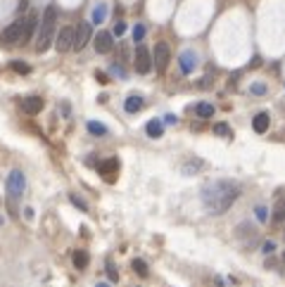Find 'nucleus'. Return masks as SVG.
<instances>
[{"mask_svg": "<svg viewBox=\"0 0 285 287\" xmlns=\"http://www.w3.org/2000/svg\"><path fill=\"white\" fill-rule=\"evenodd\" d=\"M240 192H242V185L236 181H228V178L212 181L202 188V204L212 216H221L236 204Z\"/></svg>", "mask_w": 285, "mask_h": 287, "instance_id": "f257e3e1", "label": "nucleus"}, {"mask_svg": "<svg viewBox=\"0 0 285 287\" xmlns=\"http://www.w3.org/2000/svg\"><path fill=\"white\" fill-rule=\"evenodd\" d=\"M55 26H57V7L48 5L43 17H41V26H38V38H36V50L46 52L48 48L52 46L55 38Z\"/></svg>", "mask_w": 285, "mask_h": 287, "instance_id": "f03ea898", "label": "nucleus"}, {"mask_svg": "<svg viewBox=\"0 0 285 287\" xmlns=\"http://www.w3.org/2000/svg\"><path fill=\"white\" fill-rule=\"evenodd\" d=\"M24 190H26V176L19 168L10 171V176H7V195H10V199H22Z\"/></svg>", "mask_w": 285, "mask_h": 287, "instance_id": "7ed1b4c3", "label": "nucleus"}, {"mask_svg": "<svg viewBox=\"0 0 285 287\" xmlns=\"http://www.w3.org/2000/svg\"><path fill=\"white\" fill-rule=\"evenodd\" d=\"M152 64H155V60H152V52H150L145 46L136 48V55H133V67H136V72H138V74H150Z\"/></svg>", "mask_w": 285, "mask_h": 287, "instance_id": "20e7f679", "label": "nucleus"}, {"mask_svg": "<svg viewBox=\"0 0 285 287\" xmlns=\"http://www.w3.org/2000/svg\"><path fill=\"white\" fill-rule=\"evenodd\" d=\"M152 60H155V69H157L159 74H162V72H166V67H169V60H171V48H169V43L159 41L157 46H155Z\"/></svg>", "mask_w": 285, "mask_h": 287, "instance_id": "39448f33", "label": "nucleus"}, {"mask_svg": "<svg viewBox=\"0 0 285 287\" xmlns=\"http://www.w3.org/2000/svg\"><path fill=\"white\" fill-rule=\"evenodd\" d=\"M24 26H26V19H17V22H12L7 29L2 31V43H7V46L22 43V38H24Z\"/></svg>", "mask_w": 285, "mask_h": 287, "instance_id": "423d86ee", "label": "nucleus"}, {"mask_svg": "<svg viewBox=\"0 0 285 287\" xmlns=\"http://www.w3.org/2000/svg\"><path fill=\"white\" fill-rule=\"evenodd\" d=\"M74 33H76V29H71V26L60 29L57 38H55V48H57V52H69V50H74Z\"/></svg>", "mask_w": 285, "mask_h": 287, "instance_id": "0eeeda50", "label": "nucleus"}, {"mask_svg": "<svg viewBox=\"0 0 285 287\" xmlns=\"http://www.w3.org/2000/svg\"><path fill=\"white\" fill-rule=\"evenodd\" d=\"M93 48H95V52H100V55H107L112 48H114V36H112L110 31H100V33L95 36Z\"/></svg>", "mask_w": 285, "mask_h": 287, "instance_id": "6e6552de", "label": "nucleus"}, {"mask_svg": "<svg viewBox=\"0 0 285 287\" xmlns=\"http://www.w3.org/2000/svg\"><path fill=\"white\" fill-rule=\"evenodd\" d=\"M197 52L195 50H183L181 52V57H178V64H181V72L188 76V74H192L195 69H197Z\"/></svg>", "mask_w": 285, "mask_h": 287, "instance_id": "1a4fd4ad", "label": "nucleus"}, {"mask_svg": "<svg viewBox=\"0 0 285 287\" xmlns=\"http://www.w3.org/2000/svg\"><path fill=\"white\" fill-rule=\"evenodd\" d=\"M97 171H100V176L105 178V181H114L117 178V173H119V159L117 157H110V159H105L102 164H97Z\"/></svg>", "mask_w": 285, "mask_h": 287, "instance_id": "9d476101", "label": "nucleus"}, {"mask_svg": "<svg viewBox=\"0 0 285 287\" xmlns=\"http://www.w3.org/2000/svg\"><path fill=\"white\" fill-rule=\"evenodd\" d=\"M88 41H91V24L81 22L76 26V33H74V50H83L88 46Z\"/></svg>", "mask_w": 285, "mask_h": 287, "instance_id": "9b49d317", "label": "nucleus"}, {"mask_svg": "<svg viewBox=\"0 0 285 287\" xmlns=\"http://www.w3.org/2000/svg\"><path fill=\"white\" fill-rule=\"evenodd\" d=\"M41 109H43V100H41L38 95H29V97H24V100H22V112H24V114H29V117L38 114Z\"/></svg>", "mask_w": 285, "mask_h": 287, "instance_id": "f8f14e48", "label": "nucleus"}, {"mask_svg": "<svg viewBox=\"0 0 285 287\" xmlns=\"http://www.w3.org/2000/svg\"><path fill=\"white\" fill-rule=\"evenodd\" d=\"M269 123H271L269 112H259V114H257V117L252 119L254 133H266V131H269Z\"/></svg>", "mask_w": 285, "mask_h": 287, "instance_id": "ddd939ff", "label": "nucleus"}, {"mask_svg": "<svg viewBox=\"0 0 285 287\" xmlns=\"http://www.w3.org/2000/svg\"><path fill=\"white\" fill-rule=\"evenodd\" d=\"M142 105H145V100H142L141 95H131L126 97V102H124V109H126L128 114H136V112H141Z\"/></svg>", "mask_w": 285, "mask_h": 287, "instance_id": "4468645a", "label": "nucleus"}, {"mask_svg": "<svg viewBox=\"0 0 285 287\" xmlns=\"http://www.w3.org/2000/svg\"><path fill=\"white\" fill-rule=\"evenodd\" d=\"M105 17H107V5H105V2H97L93 7V12H91V22H93V24H102Z\"/></svg>", "mask_w": 285, "mask_h": 287, "instance_id": "2eb2a0df", "label": "nucleus"}, {"mask_svg": "<svg viewBox=\"0 0 285 287\" xmlns=\"http://www.w3.org/2000/svg\"><path fill=\"white\" fill-rule=\"evenodd\" d=\"M145 131H147V136H150V138H159L162 133H164V121H159V119L147 121Z\"/></svg>", "mask_w": 285, "mask_h": 287, "instance_id": "dca6fc26", "label": "nucleus"}, {"mask_svg": "<svg viewBox=\"0 0 285 287\" xmlns=\"http://www.w3.org/2000/svg\"><path fill=\"white\" fill-rule=\"evenodd\" d=\"M195 114H197L200 119H212V117H214V105H209V102H200V105L195 107Z\"/></svg>", "mask_w": 285, "mask_h": 287, "instance_id": "f3484780", "label": "nucleus"}, {"mask_svg": "<svg viewBox=\"0 0 285 287\" xmlns=\"http://www.w3.org/2000/svg\"><path fill=\"white\" fill-rule=\"evenodd\" d=\"M36 24H38V19L33 15H29L26 17V26H24V38H22V43H26L29 38L33 36V31H36Z\"/></svg>", "mask_w": 285, "mask_h": 287, "instance_id": "a211bd4d", "label": "nucleus"}, {"mask_svg": "<svg viewBox=\"0 0 285 287\" xmlns=\"http://www.w3.org/2000/svg\"><path fill=\"white\" fill-rule=\"evenodd\" d=\"M200 168H205V162H200V159H192V162H188V164H183V173L186 176H190V173H197Z\"/></svg>", "mask_w": 285, "mask_h": 287, "instance_id": "6ab92c4d", "label": "nucleus"}, {"mask_svg": "<svg viewBox=\"0 0 285 287\" xmlns=\"http://www.w3.org/2000/svg\"><path fill=\"white\" fill-rule=\"evenodd\" d=\"M281 221H285V197L278 199V204L273 209V223H281Z\"/></svg>", "mask_w": 285, "mask_h": 287, "instance_id": "aec40b11", "label": "nucleus"}, {"mask_svg": "<svg viewBox=\"0 0 285 287\" xmlns=\"http://www.w3.org/2000/svg\"><path fill=\"white\" fill-rule=\"evenodd\" d=\"M74 266H76V268H86V266H88V254H86L83 249L74 252Z\"/></svg>", "mask_w": 285, "mask_h": 287, "instance_id": "412c9836", "label": "nucleus"}, {"mask_svg": "<svg viewBox=\"0 0 285 287\" xmlns=\"http://www.w3.org/2000/svg\"><path fill=\"white\" fill-rule=\"evenodd\" d=\"M254 216H257L259 223H266V221H269V209H266L264 204H257V207H254Z\"/></svg>", "mask_w": 285, "mask_h": 287, "instance_id": "4be33fe9", "label": "nucleus"}, {"mask_svg": "<svg viewBox=\"0 0 285 287\" xmlns=\"http://www.w3.org/2000/svg\"><path fill=\"white\" fill-rule=\"evenodd\" d=\"M131 266H133V271L138 273V275H141V278H145V275H147V263H145V261H142V259H133V263H131Z\"/></svg>", "mask_w": 285, "mask_h": 287, "instance_id": "5701e85b", "label": "nucleus"}, {"mask_svg": "<svg viewBox=\"0 0 285 287\" xmlns=\"http://www.w3.org/2000/svg\"><path fill=\"white\" fill-rule=\"evenodd\" d=\"M88 131H91L93 136H107V128H105L102 123H97V121H88Z\"/></svg>", "mask_w": 285, "mask_h": 287, "instance_id": "b1692460", "label": "nucleus"}, {"mask_svg": "<svg viewBox=\"0 0 285 287\" xmlns=\"http://www.w3.org/2000/svg\"><path fill=\"white\" fill-rule=\"evenodd\" d=\"M12 69H15L17 74H29L31 72V67L26 62H12Z\"/></svg>", "mask_w": 285, "mask_h": 287, "instance_id": "393cba45", "label": "nucleus"}, {"mask_svg": "<svg viewBox=\"0 0 285 287\" xmlns=\"http://www.w3.org/2000/svg\"><path fill=\"white\" fill-rule=\"evenodd\" d=\"M142 38H145V26H142V24H136V26H133V41L141 43Z\"/></svg>", "mask_w": 285, "mask_h": 287, "instance_id": "a878e982", "label": "nucleus"}, {"mask_svg": "<svg viewBox=\"0 0 285 287\" xmlns=\"http://www.w3.org/2000/svg\"><path fill=\"white\" fill-rule=\"evenodd\" d=\"M214 133H216V136H228L231 138V128H228L226 123H216V126H214Z\"/></svg>", "mask_w": 285, "mask_h": 287, "instance_id": "bb28decb", "label": "nucleus"}, {"mask_svg": "<svg viewBox=\"0 0 285 287\" xmlns=\"http://www.w3.org/2000/svg\"><path fill=\"white\" fill-rule=\"evenodd\" d=\"M250 91H252V95H264V93H266V86H264V83H254Z\"/></svg>", "mask_w": 285, "mask_h": 287, "instance_id": "cd10ccee", "label": "nucleus"}, {"mask_svg": "<svg viewBox=\"0 0 285 287\" xmlns=\"http://www.w3.org/2000/svg\"><path fill=\"white\" fill-rule=\"evenodd\" d=\"M107 275H110V280L114 283V280H119V273L114 271V266H112V261H107Z\"/></svg>", "mask_w": 285, "mask_h": 287, "instance_id": "c85d7f7f", "label": "nucleus"}, {"mask_svg": "<svg viewBox=\"0 0 285 287\" xmlns=\"http://www.w3.org/2000/svg\"><path fill=\"white\" fill-rule=\"evenodd\" d=\"M71 204L79 207V209H83V212H88V204H86L83 199H79V197H71Z\"/></svg>", "mask_w": 285, "mask_h": 287, "instance_id": "c756f323", "label": "nucleus"}, {"mask_svg": "<svg viewBox=\"0 0 285 287\" xmlns=\"http://www.w3.org/2000/svg\"><path fill=\"white\" fill-rule=\"evenodd\" d=\"M124 31H126V24H124V22H117V24H114V33H117V36H124Z\"/></svg>", "mask_w": 285, "mask_h": 287, "instance_id": "7c9ffc66", "label": "nucleus"}, {"mask_svg": "<svg viewBox=\"0 0 285 287\" xmlns=\"http://www.w3.org/2000/svg\"><path fill=\"white\" fill-rule=\"evenodd\" d=\"M24 218H26V221H33V209L31 207H26V209H24Z\"/></svg>", "mask_w": 285, "mask_h": 287, "instance_id": "2f4dec72", "label": "nucleus"}, {"mask_svg": "<svg viewBox=\"0 0 285 287\" xmlns=\"http://www.w3.org/2000/svg\"><path fill=\"white\" fill-rule=\"evenodd\" d=\"M164 123H169V126H174V123H176V117H174V114H166V117H164Z\"/></svg>", "mask_w": 285, "mask_h": 287, "instance_id": "473e14b6", "label": "nucleus"}, {"mask_svg": "<svg viewBox=\"0 0 285 287\" xmlns=\"http://www.w3.org/2000/svg\"><path fill=\"white\" fill-rule=\"evenodd\" d=\"M264 252H273V242H266V244H264Z\"/></svg>", "mask_w": 285, "mask_h": 287, "instance_id": "72a5a7b5", "label": "nucleus"}, {"mask_svg": "<svg viewBox=\"0 0 285 287\" xmlns=\"http://www.w3.org/2000/svg\"><path fill=\"white\" fill-rule=\"evenodd\" d=\"M97 287H110L107 283H97Z\"/></svg>", "mask_w": 285, "mask_h": 287, "instance_id": "f704fd0d", "label": "nucleus"}, {"mask_svg": "<svg viewBox=\"0 0 285 287\" xmlns=\"http://www.w3.org/2000/svg\"><path fill=\"white\" fill-rule=\"evenodd\" d=\"M2 221H5V218H2V216H0V223H2Z\"/></svg>", "mask_w": 285, "mask_h": 287, "instance_id": "c9c22d12", "label": "nucleus"}, {"mask_svg": "<svg viewBox=\"0 0 285 287\" xmlns=\"http://www.w3.org/2000/svg\"><path fill=\"white\" fill-rule=\"evenodd\" d=\"M283 240H285V235H283Z\"/></svg>", "mask_w": 285, "mask_h": 287, "instance_id": "e433bc0d", "label": "nucleus"}, {"mask_svg": "<svg viewBox=\"0 0 285 287\" xmlns=\"http://www.w3.org/2000/svg\"><path fill=\"white\" fill-rule=\"evenodd\" d=\"M283 259H285V254H283Z\"/></svg>", "mask_w": 285, "mask_h": 287, "instance_id": "4c0bfd02", "label": "nucleus"}]
</instances>
